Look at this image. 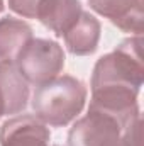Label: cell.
I'll return each mask as SVG.
<instances>
[{"mask_svg":"<svg viewBox=\"0 0 144 146\" xmlns=\"http://www.w3.org/2000/svg\"><path fill=\"white\" fill-rule=\"evenodd\" d=\"M68 146H143V119L136 114L90 109L68 133Z\"/></svg>","mask_w":144,"mask_h":146,"instance_id":"cell-2","label":"cell"},{"mask_svg":"<svg viewBox=\"0 0 144 146\" xmlns=\"http://www.w3.org/2000/svg\"><path fill=\"white\" fill-rule=\"evenodd\" d=\"M14 63L27 83L39 87L59 76L65 68V51L53 39L32 37L15 56Z\"/></svg>","mask_w":144,"mask_h":146,"instance_id":"cell-4","label":"cell"},{"mask_svg":"<svg viewBox=\"0 0 144 146\" xmlns=\"http://www.w3.org/2000/svg\"><path fill=\"white\" fill-rule=\"evenodd\" d=\"M3 7H5V5H3V0H0V14H2V10H3Z\"/></svg>","mask_w":144,"mask_h":146,"instance_id":"cell-12","label":"cell"},{"mask_svg":"<svg viewBox=\"0 0 144 146\" xmlns=\"http://www.w3.org/2000/svg\"><path fill=\"white\" fill-rule=\"evenodd\" d=\"M83 12L80 0H41L36 19L56 36L66 34Z\"/></svg>","mask_w":144,"mask_h":146,"instance_id":"cell-8","label":"cell"},{"mask_svg":"<svg viewBox=\"0 0 144 146\" xmlns=\"http://www.w3.org/2000/svg\"><path fill=\"white\" fill-rule=\"evenodd\" d=\"M88 5L120 31L143 34V0H88Z\"/></svg>","mask_w":144,"mask_h":146,"instance_id":"cell-7","label":"cell"},{"mask_svg":"<svg viewBox=\"0 0 144 146\" xmlns=\"http://www.w3.org/2000/svg\"><path fill=\"white\" fill-rule=\"evenodd\" d=\"M41 0H9V9L20 17L36 19V12Z\"/></svg>","mask_w":144,"mask_h":146,"instance_id":"cell-11","label":"cell"},{"mask_svg":"<svg viewBox=\"0 0 144 146\" xmlns=\"http://www.w3.org/2000/svg\"><path fill=\"white\" fill-rule=\"evenodd\" d=\"M87 87L81 80L63 75L39 85L32 95V110L39 121L63 127L75 121L87 102Z\"/></svg>","mask_w":144,"mask_h":146,"instance_id":"cell-3","label":"cell"},{"mask_svg":"<svg viewBox=\"0 0 144 146\" xmlns=\"http://www.w3.org/2000/svg\"><path fill=\"white\" fill-rule=\"evenodd\" d=\"M49 129L36 115H15L0 127V146H49Z\"/></svg>","mask_w":144,"mask_h":146,"instance_id":"cell-5","label":"cell"},{"mask_svg":"<svg viewBox=\"0 0 144 146\" xmlns=\"http://www.w3.org/2000/svg\"><path fill=\"white\" fill-rule=\"evenodd\" d=\"M56 146H58V145H56Z\"/></svg>","mask_w":144,"mask_h":146,"instance_id":"cell-13","label":"cell"},{"mask_svg":"<svg viewBox=\"0 0 144 146\" xmlns=\"http://www.w3.org/2000/svg\"><path fill=\"white\" fill-rule=\"evenodd\" d=\"M100 31H102V26L98 19L92 15L90 12L83 10L80 19L75 22V26L66 34H63L66 49L75 56L93 54L98 48Z\"/></svg>","mask_w":144,"mask_h":146,"instance_id":"cell-9","label":"cell"},{"mask_svg":"<svg viewBox=\"0 0 144 146\" xmlns=\"http://www.w3.org/2000/svg\"><path fill=\"white\" fill-rule=\"evenodd\" d=\"M32 39V27L15 17L0 19V60L14 61L20 49Z\"/></svg>","mask_w":144,"mask_h":146,"instance_id":"cell-10","label":"cell"},{"mask_svg":"<svg viewBox=\"0 0 144 146\" xmlns=\"http://www.w3.org/2000/svg\"><path fill=\"white\" fill-rule=\"evenodd\" d=\"M27 102L29 83L19 73L14 61L0 60V119L22 112Z\"/></svg>","mask_w":144,"mask_h":146,"instance_id":"cell-6","label":"cell"},{"mask_svg":"<svg viewBox=\"0 0 144 146\" xmlns=\"http://www.w3.org/2000/svg\"><path fill=\"white\" fill-rule=\"evenodd\" d=\"M144 82L143 36L124 39L112 53L104 54L92 73L90 109L112 114L141 112L137 95Z\"/></svg>","mask_w":144,"mask_h":146,"instance_id":"cell-1","label":"cell"}]
</instances>
